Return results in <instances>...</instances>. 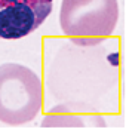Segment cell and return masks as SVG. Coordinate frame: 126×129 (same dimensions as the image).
I'll return each mask as SVG.
<instances>
[{
  "label": "cell",
  "instance_id": "6da1fadb",
  "mask_svg": "<svg viewBox=\"0 0 126 129\" xmlns=\"http://www.w3.org/2000/svg\"><path fill=\"white\" fill-rule=\"evenodd\" d=\"M43 86L37 74L16 62L0 65V122L19 126L42 110Z\"/></svg>",
  "mask_w": 126,
  "mask_h": 129
},
{
  "label": "cell",
  "instance_id": "7a4b0ae2",
  "mask_svg": "<svg viewBox=\"0 0 126 129\" xmlns=\"http://www.w3.org/2000/svg\"><path fill=\"white\" fill-rule=\"evenodd\" d=\"M119 19L117 0H62V33L82 46L98 45L113 34Z\"/></svg>",
  "mask_w": 126,
  "mask_h": 129
},
{
  "label": "cell",
  "instance_id": "3957f363",
  "mask_svg": "<svg viewBox=\"0 0 126 129\" xmlns=\"http://www.w3.org/2000/svg\"><path fill=\"white\" fill-rule=\"evenodd\" d=\"M53 0H0V39H22L52 12Z\"/></svg>",
  "mask_w": 126,
  "mask_h": 129
},
{
  "label": "cell",
  "instance_id": "277c9868",
  "mask_svg": "<svg viewBox=\"0 0 126 129\" xmlns=\"http://www.w3.org/2000/svg\"><path fill=\"white\" fill-rule=\"evenodd\" d=\"M119 58H120L119 52H116V53H113V55H110V56H108V59L111 61V64H113V65H119Z\"/></svg>",
  "mask_w": 126,
  "mask_h": 129
}]
</instances>
